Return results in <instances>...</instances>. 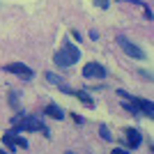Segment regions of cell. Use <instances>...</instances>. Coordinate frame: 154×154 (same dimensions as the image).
Here are the masks:
<instances>
[{
    "mask_svg": "<svg viewBox=\"0 0 154 154\" xmlns=\"http://www.w3.org/2000/svg\"><path fill=\"white\" fill-rule=\"evenodd\" d=\"M14 131H42L44 136H48V129H44V124L39 122L37 117L26 115V113H19V115L12 120Z\"/></svg>",
    "mask_w": 154,
    "mask_h": 154,
    "instance_id": "cell-1",
    "label": "cell"
},
{
    "mask_svg": "<svg viewBox=\"0 0 154 154\" xmlns=\"http://www.w3.org/2000/svg\"><path fill=\"white\" fill-rule=\"evenodd\" d=\"M78 58H81V51L71 42H64V48L53 55V62L58 64V67H71V64L78 62Z\"/></svg>",
    "mask_w": 154,
    "mask_h": 154,
    "instance_id": "cell-2",
    "label": "cell"
},
{
    "mask_svg": "<svg viewBox=\"0 0 154 154\" xmlns=\"http://www.w3.org/2000/svg\"><path fill=\"white\" fill-rule=\"evenodd\" d=\"M117 44L122 46V51L127 53L129 58H136V60H143V58H145V51H143L140 46H136L131 39H127V37H122V35H120V37H117Z\"/></svg>",
    "mask_w": 154,
    "mask_h": 154,
    "instance_id": "cell-3",
    "label": "cell"
},
{
    "mask_svg": "<svg viewBox=\"0 0 154 154\" xmlns=\"http://www.w3.org/2000/svg\"><path fill=\"white\" fill-rule=\"evenodd\" d=\"M5 71H9V74H16V76L23 78V81H30V78L35 76V71H32L30 67H26V64H21V62H12V64H7Z\"/></svg>",
    "mask_w": 154,
    "mask_h": 154,
    "instance_id": "cell-4",
    "label": "cell"
},
{
    "mask_svg": "<svg viewBox=\"0 0 154 154\" xmlns=\"http://www.w3.org/2000/svg\"><path fill=\"white\" fill-rule=\"evenodd\" d=\"M83 76L85 78H101L103 81V78H106V69H103L99 62H88L83 67Z\"/></svg>",
    "mask_w": 154,
    "mask_h": 154,
    "instance_id": "cell-5",
    "label": "cell"
},
{
    "mask_svg": "<svg viewBox=\"0 0 154 154\" xmlns=\"http://www.w3.org/2000/svg\"><path fill=\"white\" fill-rule=\"evenodd\" d=\"M124 138H127V145H129V149H138V147H140V143H143V136H140V131H138V129H134V127L124 129Z\"/></svg>",
    "mask_w": 154,
    "mask_h": 154,
    "instance_id": "cell-6",
    "label": "cell"
},
{
    "mask_svg": "<svg viewBox=\"0 0 154 154\" xmlns=\"http://www.w3.org/2000/svg\"><path fill=\"white\" fill-rule=\"evenodd\" d=\"M5 145H7V149H12L14 152V147H23L26 149L28 147V140L26 138H21V136H16V131H9V134H5Z\"/></svg>",
    "mask_w": 154,
    "mask_h": 154,
    "instance_id": "cell-7",
    "label": "cell"
},
{
    "mask_svg": "<svg viewBox=\"0 0 154 154\" xmlns=\"http://www.w3.org/2000/svg\"><path fill=\"white\" fill-rule=\"evenodd\" d=\"M44 113H46V115H51L53 120H62V117H64V113L55 106V103H48V106L44 108Z\"/></svg>",
    "mask_w": 154,
    "mask_h": 154,
    "instance_id": "cell-8",
    "label": "cell"
},
{
    "mask_svg": "<svg viewBox=\"0 0 154 154\" xmlns=\"http://www.w3.org/2000/svg\"><path fill=\"white\" fill-rule=\"evenodd\" d=\"M74 97H78V101H83L85 106H94V99H92L90 94H88V92H78V90H74Z\"/></svg>",
    "mask_w": 154,
    "mask_h": 154,
    "instance_id": "cell-9",
    "label": "cell"
},
{
    "mask_svg": "<svg viewBox=\"0 0 154 154\" xmlns=\"http://www.w3.org/2000/svg\"><path fill=\"white\" fill-rule=\"evenodd\" d=\"M7 101H9L12 108H19V94H16V92H9V94H7Z\"/></svg>",
    "mask_w": 154,
    "mask_h": 154,
    "instance_id": "cell-10",
    "label": "cell"
},
{
    "mask_svg": "<svg viewBox=\"0 0 154 154\" xmlns=\"http://www.w3.org/2000/svg\"><path fill=\"white\" fill-rule=\"evenodd\" d=\"M99 136H101L103 140H113V136H110V131H108V127H106V124H101V127H99Z\"/></svg>",
    "mask_w": 154,
    "mask_h": 154,
    "instance_id": "cell-11",
    "label": "cell"
},
{
    "mask_svg": "<svg viewBox=\"0 0 154 154\" xmlns=\"http://www.w3.org/2000/svg\"><path fill=\"white\" fill-rule=\"evenodd\" d=\"M46 81H48V83H53V85H62V78L55 76V74H46Z\"/></svg>",
    "mask_w": 154,
    "mask_h": 154,
    "instance_id": "cell-12",
    "label": "cell"
},
{
    "mask_svg": "<svg viewBox=\"0 0 154 154\" xmlns=\"http://www.w3.org/2000/svg\"><path fill=\"white\" fill-rule=\"evenodd\" d=\"M108 2H110V0H94V5H97V7H103V9L108 7Z\"/></svg>",
    "mask_w": 154,
    "mask_h": 154,
    "instance_id": "cell-13",
    "label": "cell"
}]
</instances>
